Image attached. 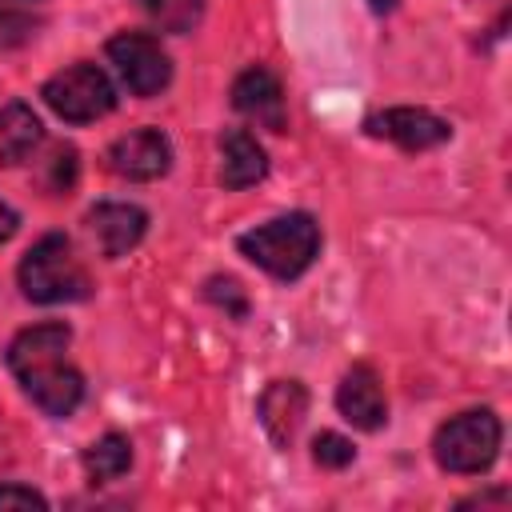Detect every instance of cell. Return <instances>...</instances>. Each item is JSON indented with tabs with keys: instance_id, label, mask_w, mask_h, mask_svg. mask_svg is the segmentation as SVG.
I'll return each mask as SVG.
<instances>
[{
	"instance_id": "15",
	"label": "cell",
	"mask_w": 512,
	"mask_h": 512,
	"mask_svg": "<svg viewBox=\"0 0 512 512\" xmlns=\"http://www.w3.org/2000/svg\"><path fill=\"white\" fill-rule=\"evenodd\" d=\"M84 468H88V476H92L96 484L120 480V476L132 468V444H128V436L108 432V436L92 440V444L84 448Z\"/></svg>"
},
{
	"instance_id": "8",
	"label": "cell",
	"mask_w": 512,
	"mask_h": 512,
	"mask_svg": "<svg viewBox=\"0 0 512 512\" xmlns=\"http://www.w3.org/2000/svg\"><path fill=\"white\" fill-rule=\"evenodd\" d=\"M172 164V144L160 128H136L108 148V168L124 180H156Z\"/></svg>"
},
{
	"instance_id": "22",
	"label": "cell",
	"mask_w": 512,
	"mask_h": 512,
	"mask_svg": "<svg viewBox=\"0 0 512 512\" xmlns=\"http://www.w3.org/2000/svg\"><path fill=\"white\" fill-rule=\"evenodd\" d=\"M372 4V12H392L396 8V0H368Z\"/></svg>"
},
{
	"instance_id": "3",
	"label": "cell",
	"mask_w": 512,
	"mask_h": 512,
	"mask_svg": "<svg viewBox=\"0 0 512 512\" xmlns=\"http://www.w3.org/2000/svg\"><path fill=\"white\" fill-rule=\"evenodd\" d=\"M16 276H20V292L32 304H72V300H84L92 288L84 264L76 260L68 236H60V232L40 236L24 252Z\"/></svg>"
},
{
	"instance_id": "11",
	"label": "cell",
	"mask_w": 512,
	"mask_h": 512,
	"mask_svg": "<svg viewBox=\"0 0 512 512\" xmlns=\"http://www.w3.org/2000/svg\"><path fill=\"white\" fill-rule=\"evenodd\" d=\"M260 424L276 448H288L308 416V392L300 380H272L260 396Z\"/></svg>"
},
{
	"instance_id": "20",
	"label": "cell",
	"mask_w": 512,
	"mask_h": 512,
	"mask_svg": "<svg viewBox=\"0 0 512 512\" xmlns=\"http://www.w3.org/2000/svg\"><path fill=\"white\" fill-rule=\"evenodd\" d=\"M208 296L216 304H232V312L244 316V296H240V284L236 280H208Z\"/></svg>"
},
{
	"instance_id": "7",
	"label": "cell",
	"mask_w": 512,
	"mask_h": 512,
	"mask_svg": "<svg viewBox=\"0 0 512 512\" xmlns=\"http://www.w3.org/2000/svg\"><path fill=\"white\" fill-rule=\"evenodd\" d=\"M364 128L372 136H380V140L400 144L404 152H424V148H436V144H444L452 136L448 120H440L428 108H384V112L368 116Z\"/></svg>"
},
{
	"instance_id": "5",
	"label": "cell",
	"mask_w": 512,
	"mask_h": 512,
	"mask_svg": "<svg viewBox=\"0 0 512 512\" xmlns=\"http://www.w3.org/2000/svg\"><path fill=\"white\" fill-rule=\"evenodd\" d=\"M40 96L68 124H88L116 108V88L96 64H72L64 72H56Z\"/></svg>"
},
{
	"instance_id": "9",
	"label": "cell",
	"mask_w": 512,
	"mask_h": 512,
	"mask_svg": "<svg viewBox=\"0 0 512 512\" xmlns=\"http://www.w3.org/2000/svg\"><path fill=\"white\" fill-rule=\"evenodd\" d=\"M232 108L256 120L268 132H284L288 112H284V88L268 68H248L232 84Z\"/></svg>"
},
{
	"instance_id": "12",
	"label": "cell",
	"mask_w": 512,
	"mask_h": 512,
	"mask_svg": "<svg viewBox=\"0 0 512 512\" xmlns=\"http://www.w3.org/2000/svg\"><path fill=\"white\" fill-rule=\"evenodd\" d=\"M144 228H148V216L136 204H96L88 212V232H92L100 256H108V260L132 252L140 244Z\"/></svg>"
},
{
	"instance_id": "16",
	"label": "cell",
	"mask_w": 512,
	"mask_h": 512,
	"mask_svg": "<svg viewBox=\"0 0 512 512\" xmlns=\"http://www.w3.org/2000/svg\"><path fill=\"white\" fill-rule=\"evenodd\" d=\"M164 32H188L200 20L204 0H136Z\"/></svg>"
},
{
	"instance_id": "13",
	"label": "cell",
	"mask_w": 512,
	"mask_h": 512,
	"mask_svg": "<svg viewBox=\"0 0 512 512\" xmlns=\"http://www.w3.org/2000/svg\"><path fill=\"white\" fill-rule=\"evenodd\" d=\"M268 160L264 148L256 144V136H248L244 128H228L220 136V180L224 188H248L256 180H264Z\"/></svg>"
},
{
	"instance_id": "4",
	"label": "cell",
	"mask_w": 512,
	"mask_h": 512,
	"mask_svg": "<svg viewBox=\"0 0 512 512\" xmlns=\"http://www.w3.org/2000/svg\"><path fill=\"white\" fill-rule=\"evenodd\" d=\"M500 416L488 412V408H468L460 416H452L448 424H440L436 440H432V452H436V464L444 472H456V476H476V472H488L492 460L500 456Z\"/></svg>"
},
{
	"instance_id": "1",
	"label": "cell",
	"mask_w": 512,
	"mask_h": 512,
	"mask_svg": "<svg viewBox=\"0 0 512 512\" xmlns=\"http://www.w3.org/2000/svg\"><path fill=\"white\" fill-rule=\"evenodd\" d=\"M68 324L48 320V324H32L24 332H16V340L8 344V368L20 380V388L32 396V404L48 416H72L76 404L84 400V380L80 372L68 364Z\"/></svg>"
},
{
	"instance_id": "17",
	"label": "cell",
	"mask_w": 512,
	"mask_h": 512,
	"mask_svg": "<svg viewBox=\"0 0 512 512\" xmlns=\"http://www.w3.org/2000/svg\"><path fill=\"white\" fill-rule=\"evenodd\" d=\"M312 456H316V464H324V468H348L352 456H356V448H352L340 432H320V436L312 440Z\"/></svg>"
},
{
	"instance_id": "2",
	"label": "cell",
	"mask_w": 512,
	"mask_h": 512,
	"mask_svg": "<svg viewBox=\"0 0 512 512\" xmlns=\"http://www.w3.org/2000/svg\"><path fill=\"white\" fill-rule=\"evenodd\" d=\"M236 248L276 280H296L320 252V224L308 212L276 216L236 240Z\"/></svg>"
},
{
	"instance_id": "6",
	"label": "cell",
	"mask_w": 512,
	"mask_h": 512,
	"mask_svg": "<svg viewBox=\"0 0 512 512\" xmlns=\"http://www.w3.org/2000/svg\"><path fill=\"white\" fill-rule=\"evenodd\" d=\"M108 60L116 64V72H120V80H124V88L132 96H156L172 80L168 52L148 32H120V36H112L108 40Z\"/></svg>"
},
{
	"instance_id": "18",
	"label": "cell",
	"mask_w": 512,
	"mask_h": 512,
	"mask_svg": "<svg viewBox=\"0 0 512 512\" xmlns=\"http://www.w3.org/2000/svg\"><path fill=\"white\" fill-rule=\"evenodd\" d=\"M36 20L24 16V12H12V8H0V48H12V44H24L32 36Z\"/></svg>"
},
{
	"instance_id": "19",
	"label": "cell",
	"mask_w": 512,
	"mask_h": 512,
	"mask_svg": "<svg viewBox=\"0 0 512 512\" xmlns=\"http://www.w3.org/2000/svg\"><path fill=\"white\" fill-rule=\"evenodd\" d=\"M0 508H48V500H44L36 488L4 484V488H0Z\"/></svg>"
},
{
	"instance_id": "14",
	"label": "cell",
	"mask_w": 512,
	"mask_h": 512,
	"mask_svg": "<svg viewBox=\"0 0 512 512\" xmlns=\"http://www.w3.org/2000/svg\"><path fill=\"white\" fill-rule=\"evenodd\" d=\"M40 140H44V124L28 104H20V100L0 104V164L28 160Z\"/></svg>"
},
{
	"instance_id": "21",
	"label": "cell",
	"mask_w": 512,
	"mask_h": 512,
	"mask_svg": "<svg viewBox=\"0 0 512 512\" xmlns=\"http://www.w3.org/2000/svg\"><path fill=\"white\" fill-rule=\"evenodd\" d=\"M16 228H20V216L0 200V244H4V240H12V236H16Z\"/></svg>"
},
{
	"instance_id": "10",
	"label": "cell",
	"mask_w": 512,
	"mask_h": 512,
	"mask_svg": "<svg viewBox=\"0 0 512 512\" xmlns=\"http://www.w3.org/2000/svg\"><path fill=\"white\" fill-rule=\"evenodd\" d=\"M336 408L348 424L364 428V432H376L384 428L388 420V400H384V388L376 380V372L368 364H356L352 372H344V380L336 384Z\"/></svg>"
}]
</instances>
